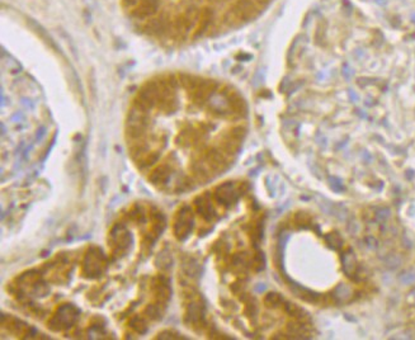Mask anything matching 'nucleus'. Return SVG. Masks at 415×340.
<instances>
[{
    "label": "nucleus",
    "mask_w": 415,
    "mask_h": 340,
    "mask_svg": "<svg viewBox=\"0 0 415 340\" xmlns=\"http://www.w3.org/2000/svg\"><path fill=\"white\" fill-rule=\"evenodd\" d=\"M288 332L294 335H302L306 333V326L301 325V324H290L287 326Z\"/></svg>",
    "instance_id": "nucleus-18"
},
{
    "label": "nucleus",
    "mask_w": 415,
    "mask_h": 340,
    "mask_svg": "<svg viewBox=\"0 0 415 340\" xmlns=\"http://www.w3.org/2000/svg\"><path fill=\"white\" fill-rule=\"evenodd\" d=\"M205 307L201 302H192L186 312V323L189 326H197L203 321Z\"/></svg>",
    "instance_id": "nucleus-7"
},
{
    "label": "nucleus",
    "mask_w": 415,
    "mask_h": 340,
    "mask_svg": "<svg viewBox=\"0 0 415 340\" xmlns=\"http://www.w3.org/2000/svg\"><path fill=\"white\" fill-rule=\"evenodd\" d=\"M154 290L155 293H156V297L160 301H168L170 297V286L169 281L163 277V275H159L157 278H155L154 281Z\"/></svg>",
    "instance_id": "nucleus-9"
},
{
    "label": "nucleus",
    "mask_w": 415,
    "mask_h": 340,
    "mask_svg": "<svg viewBox=\"0 0 415 340\" xmlns=\"http://www.w3.org/2000/svg\"><path fill=\"white\" fill-rule=\"evenodd\" d=\"M326 241L329 243L330 246H333L334 249H339L341 246V237L339 236L338 232H332L326 236Z\"/></svg>",
    "instance_id": "nucleus-16"
},
{
    "label": "nucleus",
    "mask_w": 415,
    "mask_h": 340,
    "mask_svg": "<svg viewBox=\"0 0 415 340\" xmlns=\"http://www.w3.org/2000/svg\"><path fill=\"white\" fill-rule=\"evenodd\" d=\"M107 261L102 250L92 248L88 250L83 261V274L86 278H97L106 269Z\"/></svg>",
    "instance_id": "nucleus-2"
},
{
    "label": "nucleus",
    "mask_w": 415,
    "mask_h": 340,
    "mask_svg": "<svg viewBox=\"0 0 415 340\" xmlns=\"http://www.w3.org/2000/svg\"><path fill=\"white\" fill-rule=\"evenodd\" d=\"M194 203H196L197 211H198V213L203 219L207 220V221L214 219L215 210L212 203H211L210 199H208V195H201V197H198V198L196 199Z\"/></svg>",
    "instance_id": "nucleus-8"
},
{
    "label": "nucleus",
    "mask_w": 415,
    "mask_h": 340,
    "mask_svg": "<svg viewBox=\"0 0 415 340\" xmlns=\"http://www.w3.org/2000/svg\"><path fill=\"white\" fill-rule=\"evenodd\" d=\"M145 314L148 315V317H150L151 320H157L161 316V311L156 305H150L146 307Z\"/></svg>",
    "instance_id": "nucleus-17"
},
{
    "label": "nucleus",
    "mask_w": 415,
    "mask_h": 340,
    "mask_svg": "<svg viewBox=\"0 0 415 340\" xmlns=\"http://www.w3.org/2000/svg\"><path fill=\"white\" fill-rule=\"evenodd\" d=\"M282 301H283V300H282L281 295H279V293H274V292L268 293L265 300H264V302H265V305H267L268 307H276V306H278Z\"/></svg>",
    "instance_id": "nucleus-15"
},
{
    "label": "nucleus",
    "mask_w": 415,
    "mask_h": 340,
    "mask_svg": "<svg viewBox=\"0 0 415 340\" xmlns=\"http://www.w3.org/2000/svg\"><path fill=\"white\" fill-rule=\"evenodd\" d=\"M237 195H239V193H237L236 187H235L232 182L221 184L216 189V192H215L216 201L221 204H226V206L234 203L237 199Z\"/></svg>",
    "instance_id": "nucleus-6"
},
{
    "label": "nucleus",
    "mask_w": 415,
    "mask_h": 340,
    "mask_svg": "<svg viewBox=\"0 0 415 340\" xmlns=\"http://www.w3.org/2000/svg\"><path fill=\"white\" fill-rule=\"evenodd\" d=\"M170 175H172V169H170V166L168 165V164H163V165L155 169L154 172L150 174L149 179H150L151 183L157 186V184H165L166 182L169 181Z\"/></svg>",
    "instance_id": "nucleus-10"
},
{
    "label": "nucleus",
    "mask_w": 415,
    "mask_h": 340,
    "mask_svg": "<svg viewBox=\"0 0 415 340\" xmlns=\"http://www.w3.org/2000/svg\"><path fill=\"white\" fill-rule=\"evenodd\" d=\"M130 326L134 329L136 333H140V334H144L146 332V324L141 317L135 316L132 317V320L130 321Z\"/></svg>",
    "instance_id": "nucleus-14"
},
{
    "label": "nucleus",
    "mask_w": 415,
    "mask_h": 340,
    "mask_svg": "<svg viewBox=\"0 0 415 340\" xmlns=\"http://www.w3.org/2000/svg\"><path fill=\"white\" fill-rule=\"evenodd\" d=\"M350 297H352V288L347 286V284H339L338 287L334 290V292H333V299L338 303L348 301Z\"/></svg>",
    "instance_id": "nucleus-11"
},
{
    "label": "nucleus",
    "mask_w": 415,
    "mask_h": 340,
    "mask_svg": "<svg viewBox=\"0 0 415 340\" xmlns=\"http://www.w3.org/2000/svg\"><path fill=\"white\" fill-rule=\"evenodd\" d=\"M254 263H255V266H257V269L258 270L263 269L264 264H265V259H264L263 253H258V254L255 255Z\"/></svg>",
    "instance_id": "nucleus-19"
},
{
    "label": "nucleus",
    "mask_w": 415,
    "mask_h": 340,
    "mask_svg": "<svg viewBox=\"0 0 415 340\" xmlns=\"http://www.w3.org/2000/svg\"><path fill=\"white\" fill-rule=\"evenodd\" d=\"M329 182H330V186L333 187V189L343 190V186H341L339 179H337V178H329Z\"/></svg>",
    "instance_id": "nucleus-20"
},
{
    "label": "nucleus",
    "mask_w": 415,
    "mask_h": 340,
    "mask_svg": "<svg viewBox=\"0 0 415 340\" xmlns=\"http://www.w3.org/2000/svg\"><path fill=\"white\" fill-rule=\"evenodd\" d=\"M110 245H112V250L116 254H121L130 248L132 243V237L127 228L122 225H116L112 228L110 234Z\"/></svg>",
    "instance_id": "nucleus-5"
},
{
    "label": "nucleus",
    "mask_w": 415,
    "mask_h": 340,
    "mask_svg": "<svg viewBox=\"0 0 415 340\" xmlns=\"http://www.w3.org/2000/svg\"><path fill=\"white\" fill-rule=\"evenodd\" d=\"M77 315H79L77 308L74 307L73 305L66 303V305H63L57 310V312L54 315V317L48 321V326H50L52 330H55V332L68 329L76 321Z\"/></svg>",
    "instance_id": "nucleus-3"
},
{
    "label": "nucleus",
    "mask_w": 415,
    "mask_h": 340,
    "mask_svg": "<svg viewBox=\"0 0 415 340\" xmlns=\"http://www.w3.org/2000/svg\"><path fill=\"white\" fill-rule=\"evenodd\" d=\"M273 0H119L131 26L154 41L177 44L234 31Z\"/></svg>",
    "instance_id": "nucleus-1"
},
{
    "label": "nucleus",
    "mask_w": 415,
    "mask_h": 340,
    "mask_svg": "<svg viewBox=\"0 0 415 340\" xmlns=\"http://www.w3.org/2000/svg\"><path fill=\"white\" fill-rule=\"evenodd\" d=\"M285 308H286V311H287L288 314L291 315V316L297 317L299 320H306L308 317L307 312H305L302 308L299 307V306L295 305V303H286Z\"/></svg>",
    "instance_id": "nucleus-13"
},
{
    "label": "nucleus",
    "mask_w": 415,
    "mask_h": 340,
    "mask_svg": "<svg viewBox=\"0 0 415 340\" xmlns=\"http://www.w3.org/2000/svg\"><path fill=\"white\" fill-rule=\"evenodd\" d=\"M173 228L175 237L178 240H184L189 236L193 228V212L189 206H183L178 211Z\"/></svg>",
    "instance_id": "nucleus-4"
},
{
    "label": "nucleus",
    "mask_w": 415,
    "mask_h": 340,
    "mask_svg": "<svg viewBox=\"0 0 415 340\" xmlns=\"http://www.w3.org/2000/svg\"><path fill=\"white\" fill-rule=\"evenodd\" d=\"M343 265H344V270H345V273H347L348 275H352L354 274V272H356L357 269V261H356V257L353 255V253H345V254L343 255Z\"/></svg>",
    "instance_id": "nucleus-12"
}]
</instances>
